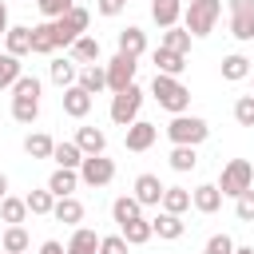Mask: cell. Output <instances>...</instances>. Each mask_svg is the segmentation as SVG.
<instances>
[{"label": "cell", "mask_w": 254, "mask_h": 254, "mask_svg": "<svg viewBox=\"0 0 254 254\" xmlns=\"http://www.w3.org/2000/svg\"><path fill=\"white\" fill-rule=\"evenodd\" d=\"M159 206L171 210V214H183V210H190V190H183V187H163Z\"/></svg>", "instance_id": "cell-28"}, {"label": "cell", "mask_w": 254, "mask_h": 254, "mask_svg": "<svg viewBox=\"0 0 254 254\" xmlns=\"http://www.w3.org/2000/svg\"><path fill=\"white\" fill-rule=\"evenodd\" d=\"M87 24H91V12H87V8H79V4H71L60 20H52L56 48H71V44H75V36H83V32H87Z\"/></svg>", "instance_id": "cell-5"}, {"label": "cell", "mask_w": 254, "mask_h": 254, "mask_svg": "<svg viewBox=\"0 0 254 254\" xmlns=\"http://www.w3.org/2000/svg\"><path fill=\"white\" fill-rule=\"evenodd\" d=\"M36 115H40V95H12V119L16 123L32 127Z\"/></svg>", "instance_id": "cell-20"}, {"label": "cell", "mask_w": 254, "mask_h": 254, "mask_svg": "<svg viewBox=\"0 0 254 254\" xmlns=\"http://www.w3.org/2000/svg\"><path fill=\"white\" fill-rule=\"evenodd\" d=\"M194 163H198V155H194V147H175L171 151V171H194Z\"/></svg>", "instance_id": "cell-39"}, {"label": "cell", "mask_w": 254, "mask_h": 254, "mask_svg": "<svg viewBox=\"0 0 254 254\" xmlns=\"http://www.w3.org/2000/svg\"><path fill=\"white\" fill-rule=\"evenodd\" d=\"M230 36L242 44L254 40V0H230Z\"/></svg>", "instance_id": "cell-9"}, {"label": "cell", "mask_w": 254, "mask_h": 254, "mask_svg": "<svg viewBox=\"0 0 254 254\" xmlns=\"http://www.w3.org/2000/svg\"><path fill=\"white\" fill-rule=\"evenodd\" d=\"M190 40H194V36H190L187 28H179V24H175V28H167V32H163V44H159V48H171V52L187 56V52H190Z\"/></svg>", "instance_id": "cell-32"}, {"label": "cell", "mask_w": 254, "mask_h": 254, "mask_svg": "<svg viewBox=\"0 0 254 254\" xmlns=\"http://www.w3.org/2000/svg\"><path fill=\"white\" fill-rule=\"evenodd\" d=\"M0 246H4L8 254H24V250L32 246V238H28V230H24V226H8V230L0 234Z\"/></svg>", "instance_id": "cell-34"}, {"label": "cell", "mask_w": 254, "mask_h": 254, "mask_svg": "<svg viewBox=\"0 0 254 254\" xmlns=\"http://www.w3.org/2000/svg\"><path fill=\"white\" fill-rule=\"evenodd\" d=\"M190 206H194L198 214H214V210L222 206V190H218L214 183H202V187L190 190Z\"/></svg>", "instance_id": "cell-13"}, {"label": "cell", "mask_w": 254, "mask_h": 254, "mask_svg": "<svg viewBox=\"0 0 254 254\" xmlns=\"http://www.w3.org/2000/svg\"><path fill=\"white\" fill-rule=\"evenodd\" d=\"M67 52H71V60H75V64H83V67H87V64H99V40H95V36H87V32H83V36H75V44H71Z\"/></svg>", "instance_id": "cell-19"}, {"label": "cell", "mask_w": 254, "mask_h": 254, "mask_svg": "<svg viewBox=\"0 0 254 254\" xmlns=\"http://www.w3.org/2000/svg\"><path fill=\"white\" fill-rule=\"evenodd\" d=\"M24 254H28V250H24Z\"/></svg>", "instance_id": "cell-51"}, {"label": "cell", "mask_w": 254, "mask_h": 254, "mask_svg": "<svg viewBox=\"0 0 254 254\" xmlns=\"http://www.w3.org/2000/svg\"><path fill=\"white\" fill-rule=\"evenodd\" d=\"M12 95H40V79L36 75H20L12 83Z\"/></svg>", "instance_id": "cell-45"}, {"label": "cell", "mask_w": 254, "mask_h": 254, "mask_svg": "<svg viewBox=\"0 0 254 254\" xmlns=\"http://www.w3.org/2000/svg\"><path fill=\"white\" fill-rule=\"evenodd\" d=\"M75 75H79L75 60H52V79H56L60 87H71V83H75Z\"/></svg>", "instance_id": "cell-37"}, {"label": "cell", "mask_w": 254, "mask_h": 254, "mask_svg": "<svg viewBox=\"0 0 254 254\" xmlns=\"http://www.w3.org/2000/svg\"><path fill=\"white\" fill-rule=\"evenodd\" d=\"M103 71H107V87H111V91H123L127 83H135V71H139V64H135V56H123V52H115V56L103 64Z\"/></svg>", "instance_id": "cell-7"}, {"label": "cell", "mask_w": 254, "mask_h": 254, "mask_svg": "<svg viewBox=\"0 0 254 254\" xmlns=\"http://www.w3.org/2000/svg\"><path fill=\"white\" fill-rule=\"evenodd\" d=\"M40 254H64V246H60V242H56V238H48V242H44V246H40Z\"/></svg>", "instance_id": "cell-47"}, {"label": "cell", "mask_w": 254, "mask_h": 254, "mask_svg": "<svg viewBox=\"0 0 254 254\" xmlns=\"http://www.w3.org/2000/svg\"><path fill=\"white\" fill-rule=\"evenodd\" d=\"M64 254H99V234L87 230V226H75V234L64 246Z\"/></svg>", "instance_id": "cell-23"}, {"label": "cell", "mask_w": 254, "mask_h": 254, "mask_svg": "<svg viewBox=\"0 0 254 254\" xmlns=\"http://www.w3.org/2000/svg\"><path fill=\"white\" fill-rule=\"evenodd\" d=\"M71 4H75V0H36V8H40L48 20H60V16H64Z\"/></svg>", "instance_id": "cell-42"}, {"label": "cell", "mask_w": 254, "mask_h": 254, "mask_svg": "<svg viewBox=\"0 0 254 254\" xmlns=\"http://www.w3.org/2000/svg\"><path fill=\"white\" fill-rule=\"evenodd\" d=\"M234 254H254V246H234Z\"/></svg>", "instance_id": "cell-50"}, {"label": "cell", "mask_w": 254, "mask_h": 254, "mask_svg": "<svg viewBox=\"0 0 254 254\" xmlns=\"http://www.w3.org/2000/svg\"><path fill=\"white\" fill-rule=\"evenodd\" d=\"M155 139H159V127H155V123H147V119H135V123L127 127V135H123L127 151H135V155H139V151H147Z\"/></svg>", "instance_id": "cell-10"}, {"label": "cell", "mask_w": 254, "mask_h": 254, "mask_svg": "<svg viewBox=\"0 0 254 254\" xmlns=\"http://www.w3.org/2000/svg\"><path fill=\"white\" fill-rule=\"evenodd\" d=\"M218 16H222V0H190V4H183V20H187L183 28L190 36H210Z\"/></svg>", "instance_id": "cell-1"}, {"label": "cell", "mask_w": 254, "mask_h": 254, "mask_svg": "<svg viewBox=\"0 0 254 254\" xmlns=\"http://www.w3.org/2000/svg\"><path fill=\"white\" fill-rule=\"evenodd\" d=\"M75 187H79V171H71V167H56V171H52V179H48V190H52L56 198L71 194Z\"/></svg>", "instance_id": "cell-21"}, {"label": "cell", "mask_w": 254, "mask_h": 254, "mask_svg": "<svg viewBox=\"0 0 254 254\" xmlns=\"http://www.w3.org/2000/svg\"><path fill=\"white\" fill-rule=\"evenodd\" d=\"M0 218H4L8 226H20V222L28 218V202H24V198H12V194H4V198H0Z\"/></svg>", "instance_id": "cell-31"}, {"label": "cell", "mask_w": 254, "mask_h": 254, "mask_svg": "<svg viewBox=\"0 0 254 254\" xmlns=\"http://www.w3.org/2000/svg\"><path fill=\"white\" fill-rule=\"evenodd\" d=\"M75 83L87 91V95H95V91H103L107 87V71H103V64H87V67H79V75H75Z\"/></svg>", "instance_id": "cell-24"}, {"label": "cell", "mask_w": 254, "mask_h": 254, "mask_svg": "<svg viewBox=\"0 0 254 254\" xmlns=\"http://www.w3.org/2000/svg\"><path fill=\"white\" fill-rule=\"evenodd\" d=\"M24 75V64H20V56H0V87H12L16 79Z\"/></svg>", "instance_id": "cell-36"}, {"label": "cell", "mask_w": 254, "mask_h": 254, "mask_svg": "<svg viewBox=\"0 0 254 254\" xmlns=\"http://www.w3.org/2000/svg\"><path fill=\"white\" fill-rule=\"evenodd\" d=\"M52 135H44V131H32L28 139H24V151L32 155V159H52Z\"/></svg>", "instance_id": "cell-35"}, {"label": "cell", "mask_w": 254, "mask_h": 254, "mask_svg": "<svg viewBox=\"0 0 254 254\" xmlns=\"http://www.w3.org/2000/svg\"><path fill=\"white\" fill-rule=\"evenodd\" d=\"M202 254H234V242H230V234H210Z\"/></svg>", "instance_id": "cell-43"}, {"label": "cell", "mask_w": 254, "mask_h": 254, "mask_svg": "<svg viewBox=\"0 0 254 254\" xmlns=\"http://www.w3.org/2000/svg\"><path fill=\"white\" fill-rule=\"evenodd\" d=\"M4 194H8V179L0 175V198H4Z\"/></svg>", "instance_id": "cell-49"}, {"label": "cell", "mask_w": 254, "mask_h": 254, "mask_svg": "<svg viewBox=\"0 0 254 254\" xmlns=\"http://www.w3.org/2000/svg\"><path fill=\"white\" fill-rule=\"evenodd\" d=\"M52 159H56V167H71V171H79L83 151H79L75 139H71V143H56V147H52Z\"/></svg>", "instance_id": "cell-30"}, {"label": "cell", "mask_w": 254, "mask_h": 254, "mask_svg": "<svg viewBox=\"0 0 254 254\" xmlns=\"http://www.w3.org/2000/svg\"><path fill=\"white\" fill-rule=\"evenodd\" d=\"M24 202H28V214H52V206H56V194L44 187V190H32Z\"/></svg>", "instance_id": "cell-38"}, {"label": "cell", "mask_w": 254, "mask_h": 254, "mask_svg": "<svg viewBox=\"0 0 254 254\" xmlns=\"http://www.w3.org/2000/svg\"><path fill=\"white\" fill-rule=\"evenodd\" d=\"M4 48H8V56H28L32 52V28H24V24H16V28H8L4 32Z\"/></svg>", "instance_id": "cell-17"}, {"label": "cell", "mask_w": 254, "mask_h": 254, "mask_svg": "<svg viewBox=\"0 0 254 254\" xmlns=\"http://www.w3.org/2000/svg\"><path fill=\"white\" fill-rule=\"evenodd\" d=\"M32 52H36V56H52V52H56L52 20H44V24H36V28H32Z\"/></svg>", "instance_id": "cell-27"}, {"label": "cell", "mask_w": 254, "mask_h": 254, "mask_svg": "<svg viewBox=\"0 0 254 254\" xmlns=\"http://www.w3.org/2000/svg\"><path fill=\"white\" fill-rule=\"evenodd\" d=\"M99 254H127V238H123V234H107V238H99Z\"/></svg>", "instance_id": "cell-44"}, {"label": "cell", "mask_w": 254, "mask_h": 254, "mask_svg": "<svg viewBox=\"0 0 254 254\" xmlns=\"http://www.w3.org/2000/svg\"><path fill=\"white\" fill-rule=\"evenodd\" d=\"M246 75H250V60H246V56L234 52V56L222 60V79H226V83H238V79H246Z\"/></svg>", "instance_id": "cell-33"}, {"label": "cell", "mask_w": 254, "mask_h": 254, "mask_svg": "<svg viewBox=\"0 0 254 254\" xmlns=\"http://www.w3.org/2000/svg\"><path fill=\"white\" fill-rule=\"evenodd\" d=\"M210 135V127H206V119H198V115H175L171 123H167V139L175 143V147H198L202 139Z\"/></svg>", "instance_id": "cell-3"}, {"label": "cell", "mask_w": 254, "mask_h": 254, "mask_svg": "<svg viewBox=\"0 0 254 254\" xmlns=\"http://www.w3.org/2000/svg\"><path fill=\"white\" fill-rule=\"evenodd\" d=\"M234 119H238V127H254V95H238Z\"/></svg>", "instance_id": "cell-40"}, {"label": "cell", "mask_w": 254, "mask_h": 254, "mask_svg": "<svg viewBox=\"0 0 254 254\" xmlns=\"http://www.w3.org/2000/svg\"><path fill=\"white\" fill-rule=\"evenodd\" d=\"M135 198H139L143 206H159V198H163L159 175H139V179H135Z\"/></svg>", "instance_id": "cell-22"}, {"label": "cell", "mask_w": 254, "mask_h": 254, "mask_svg": "<svg viewBox=\"0 0 254 254\" xmlns=\"http://www.w3.org/2000/svg\"><path fill=\"white\" fill-rule=\"evenodd\" d=\"M75 147H79L83 155H103L107 135H103L99 127H79V131H75Z\"/></svg>", "instance_id": "cell-25"}, {"label": "cell", "mask_w": 254, "mask_h": 254, "mask_svg": "<svg viewBox=\"0 0 254 254\" xmlns=\"http://www.w3.org/2000/svg\"><path fill=\"white\" fill-rule=\"evenodd\" d=\"M52 218H56V222H67V226H75V222H83V202H79L75 194H64V198H56V206H52Z\"/></svg>", "instance_id": "cell-15"}, {"label": "cell", "mask_w": 254, "mask_h": 254, "mask_svg": "<svg viewBox=\"0 0 254 254\" xmlns=\"http://www.w3.org/2000/svg\"><path fill=\"white\" fill-rule=\"evenodd\" d=\"M183 230H187V222H183V214H171V210H159V214L151 218V234H159V238H167V242H175V238H183Z\"/></svg>", "instance_id": "cell-11"}, {"label": "cell", "mask_w": 254, "mask_h": 254, "mask_svg": "<svg viewBox=\"0 0 254 254\" xmlns=\"http://www.w3.org/2000/svg\"><path fill=\"white\" fill-rule=\"evenodd\" d=\"M234 214H238L242 222H254V187H246V190L234 198Z\"/></svg>", "instance_id": "cell-41"}, {"label": "cell", "mask_w": 254, "mask_h": 254, "mask_svg": "<svg viewBox=\"0 0 254 254\" xmlns=\"http://www.w3.org/2000/svg\"><path fill=\"white\" fill-rule=\"evenodd\" d=\"M119 234L127 238V246H143V242H151V218H131L119 226Z\"/></svg>", "instance_id": "cell-29"}, {"label": "cell", "mask_w": 254, "mask_h": 254, "mask_svg": "<svg viewBox=\"0 0 254 254\" xmlns=\"http://www.w3.org/2000/svg\"><path fill=\"white\" fill-rule=\"evenodd\" d=\"M95 8H99V16H119L127 8V0H95Z\"/></svg>", "instance_id": "cell-46"}, {"label": "cell", "mask_w": 254, "mask_h": 254, "mask_svg": "<svg viewBox=\"0 0 254 254\" xmlns=\"http://www.w3.org/2000/svg\"><path fill=\"white\" fill-rule=\"evenodd\" d=\"M115 179V163L107 159V155H83V163H79V183H87V187H107Z\"/></svg>", "instance_id": "cell-8"}, {"label": "cell", "mask_w": 254, "mask_h": 254, "mask_svg": "<svg viewBox=\"0 0 254 254\" xmlns=\"http://www.w3.org/2000/svg\"><path fill=\"white\" fill-rule=\"evenodd\" d=\"M155 71L159 75H183L187 71V56H179V52H171V48H155Z\"/></svg>", "instance_id": "cell-14"}, {"label": "cell", "mask_w": 254, "mask_h": 254, "mask_svg": "<svg viewBox=\"0 0 254 254\" xmlns=\"http://www.w3.org/2000/svg\"><path fill=\"white\" fill-rule=\"evenodd\" d=\"M111 218L123 226V222H131V218H143V202L135 198V194H119L115 202H111Z\"/></svg>", "instance_id": "cell-26"}, {"label": "cell", "mask_w": 254, "mask_h": 254, "mask_svg": "<svg viewBox=\"0 0 254 254\" xmlns=\"http://www.w3.org/2000/svg\"><path fill=\"white\" fill-rule=\"evenodd\" d=\"M91 95L79 87V83H71V87H64V115H71V119H83L87 111H91Z\"/></svg>", "instance_id": "cell-12"}, {"label": "cell", "mask_w": 254, "mask_h": 254, "mask_svg": "<svg viewBox=\"0 0 254 254\" xmlns=\"http://www.w3.org/2000/svg\"><path fill=\"white\" fill-rule=\"evenodd\" d=\"M151 95H155V99H159V107H163V111H171V115H183V111L190 107V91L179 83V75H159V71H155Z\"/></svg>", "instance_id": "cell-2"}, {"label": "cell", "mask_w": 254, "mask_h": 254, "mask_svg": "<svg viewBox=\"0 0 254 254\" xmlns=\"http://www.w3.org/2000/svg\"><path fill=\"white\" fill-rule=\"evenodd\" d=\"M8 28H12V24H8V4H4V0H0V36H4V32H8Z\"/></svg>", "instance_id": "cell-48"}, {"label": "cell", "mask_w": 254, "mask_h": 254, "mask_svg": "<svg viewBox=\"0 0 254 254\" xmlns=\"http://www.w3.org/2000/svg\"><path fill=\"white\" fill-rule=\"evenodd\" d=\"M119 52L139 60V56L147 52V32H143V28H135V24H127V28L119 32Z\"/></svg>", "instance_id": "cell-18"}, {"label": "cell", "mask_w": 254, "mask_h": 254, "mask_svg": "<svg viewBox=\"0 0 254 254\" xmlns=\"http://www.w3.org/2000/svg\"><path fill=\"white\" fill-rule=\"evenodd\" d=\"M214 187L222 190V198H238L246 187H254V163L250 159H230L222 167V175H218Z\"/></svg>", "instance_id": "cell-4"}, {"label": "cell", "mask_w": 254, "mask_h": 254, "mask_svg": "<svg viewBox=\"0 0 254 254\" xmlns=\"http://www.w3.org/2000/svg\"><path fill=\"white\" fill-rule=\"evenodd\" d=\"M183 16V0H151V20L159 28H175Z\"/></svg>", "instance_id": "cell-16"}, {"label": "cell", "mask_w": 254, "mask_h": 254, "mask_svg": "<svg viewBox=\"0 0 254 254\" xmlns=\"http://www.w3.org/2000/svg\"><path fill=\"white\" fill-rule=\"evenodd\" d=\"M139 107H143V87H139V83H127L123 91L111 95V123L131 127V123L139 119Z\"/></svg>", "instance_id": "cell-6"}]
</instances>
